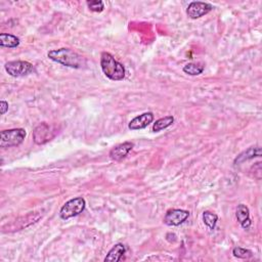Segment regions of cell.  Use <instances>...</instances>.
<instances>
[{
  "mask_svg": "<svg viewBox=\"0 0 262 262\" xmlns=\"http://www.w3.org/2000/svg\"><path fill=\"white\" fill-rule=\"evenodd\" d=\"M47 56H49V58L52 59V61L59 65L73 69H81L86 64L85 58L82 55L72 50L65 49V47L49 52Z\"/></svg>",
  "mask_w": 262,
  "mask_h": 262,
  "instance_id": "6da1fadb",
  "label": "cell"
},
{
  "mask_svg": "<svg viewBox=\"0 0 262 262\" xmlns=\"http://www.w3.org/2000/svg\"><path fill=\"white\" fill-rule=\"evenodd\" d=\"M101 67L105 77L113 81H121L125 78V68L109 52H103Z\"/></svg>",
  "mask_w": 262,
  "mask_h": 262,
  "instance_id": "7a4b0ae2",
  "label": "cell"
},
{
  "mask_svg": "<svg viewBox=\"0 0 262 262\" xmlns=\"http://www.w3.org/2000/svg\"><path fill=\"white\" fill-rule=\"evenodd\" d=\"M27 135L25 129L23 128H14L3 130L0 133V146L3 149L13 148L20 146Z\"/></svg>",
  "mask_w": 262,
  "mask_h": 262,
  "instance_id": "3957f363",
  "label": "cell"
},
{
  "mask_svg": "<svg viewBox=\"0 0 262 262\" xmlns=\"http://www.w3.org/2000/svg\"><path fill=\"white\" fill-rule=\"evenodd\" d=\"M85 206L86 202L84 198L77 197L74 199H71L68 202H66L65 205L61 208L59 216H61V218L64 220L75 217L84 211Z\"/></svg>",
  "mask_w": 262,
  "mask_h": 262,
  "instance_id": "277c9868",
  "label": "cell"
},
{
  "mask_svg": "<svg viewBox=\"0 0 262 262\" xmlns=\"http://www.w3.org/2000/svg\"><path fill=\"white\" fill-rule=\"evenodd\" d=\"M6 73L11 77H24L31 74L34 71V67L27 61H11L4 65Z\"/></svg>",
  "mask_w": 262,
  "mask_h": 262,
  "instance_id": "5b68a950",
  "label": "cell"
},
{
  "mask_svg": "<svg viewBox=\"0 0 262 262\" xmlns=\"http://www.w3.org/2000/svg\"><path fill=\"white\" fill-rule=\"evenodd\" d=\"M53 137L54 132L52 127L45 122L40 123L33 130V140L36 145H44L46 142L51 141Z\"/></svg>",
  "mask_w": 262,
  "mask_h": 262,
  "instance_id": "8992f818",
  "label": "cell"
},
{
  "mask_svg": "<svg viewBox=\"0 0 262 262\" xmlns=\"http://www.w3.org/2000/svg\"><path fill=\"white\" fill-rule=\"evenodd\" d=\"M212 9H213V6L210 3L194 1L188 4L187 9H186V15L189 19L197 20L209 14Z\"/></svg>",
  "mask_w": 262,
  "mask_h": 262,
  "instance_id": "52a82bcc",
  "label": "cell"
},
{
  "mask_svg": "<svg viewBox=\"0 0 262 262\" xmlns=\"http://www.w3.org/2000/svg\"><path fill=\"white\" fill-rule=\"evenodd\" d=\"M189 216V212L183 209H170L165 214L164 223L168 226H178L183 224Z\"/></svg>",
  "mask_w": 262,
  "mask_h": 262,
  "instance_id": "ba28073f",
  "label": "cell"
},
{
  "mask_svg": "<svg viewBox=\"0 0 262 262\" xmlns=\"http://www.w3.org/2000/svg\"><path fill=\"white\" fill-rule=\"evenodd\" d=\"M154 121V114L152 112H147L133 118L128 124L130 130H139L148 127Z\"/></svg>",
  "mask_w": 262,
  "mask_h": 262,
  "instance_id": "9c48e42d",
  "label": "cell"
},
{
  "mask_svg": "<svg viewBox=\"0 0 262 262\" xmlns=\"http://www.w3.org/2000/svg\"><path fill=\"white\" fill-rule=\"evenodd\" d=\"M134 145L130 141H125L123 144H120L113 148L110 151V158L114 161H121L126 158L127 155L132 151Z\"/></svg>",
  "mask_w": 262,
  "mask_h": 262,
  "instance_id": "30bf717a",
  "label": "cell"
},
{
  "mask_svg": "<svg viewBox=\"0 0 262 262\" xmlns=\"http://www.w3.org/2000/svg\"><path fill=\"white\" fill-rule=\"evenodd\" d=\"M236 217L237 222L241 224V226L244 230H248L252 224V221L251 219H250L249 208L244 204H240L239 206H237L236 211Z\"/></svg>",
  "mask_w": 262,
  "mask_h": 262,
  "instance_id": "8fae6325",
  "label": "cell"
},
{
  "mask_svg": "<svg viewBox=\"0 0 262 262\" xmlns=\"http://www.w3.org/2000/svg\"><path fill=\"white\" fill-rule=\"evenodd\" d=\"M256 157H261V148L260 147H250L246 151L242 152L239 156L235 159V165H240L246 161L252 160Z\"/></svg>",
  "mask_w": 262,
  "mask_h": 262,
  "instance_id": "7c38bea8",
  "label": "cell"
},
{
  "mask_svg": "<svg viewBox=\"0 0 262 262\" xmlns=\"http://www.w3.org/2000/svg\"><path fill=\"white\" fill-rule=\"evenodd\" d=\"M126 252V248L123 244L121 243H118L116 244L110 251L106 254L105 258V262H118L120 261L122 256L125 254Z\"/></svg>",
  "mask_w": 262,
  "mask_h": 262,
  "instance_id": "4fadbf2b",
  "label": "cell"
},
{
  "mask_svg": "<svg viewBox=\"0 0 262 262\" xmlns=\"http://www.w3.org/2000/svg\"><path fill=\"white\" fill-rule=\"evenodd\" d=\"M20 39L15 35L1 33L0 34V46L7 47V49H15L20 45Z\"/></svg>",
  "mask_w": 262,
  "mask_h": 262,
  "instance_id": "5bb4252c",
  "label": "cell"
},
{
  "mask_svg": "<svg viewBox=\"0 0 262 262\" xmlns=\"http://www.w3.org/2000/svg\"><path fill=\"white\" fill-rule=\"evenodd\" d=\"M205 69L204 64L202 63H188L183 67V72L189 76H198L203 73Z\"/></svg>",
  "mask_w": 262,
  "mask_h": 262,
  "instance_id": "9a60e30c",
  "label": "cell"
},
{
  "mask_svg": "<svg viewBox=\"0 0 262 262\" xmlns=\"http://www.w3.org/2000/svg\"><path fill=\"white\" fill-rule=\"evenodd\" d=\"M174 123V117L173 116H166L164 118L159 119L153 125V131L154 132H160L161 130L168 128Z\"/></svg>",
  "mask_w": 262,
  "mask_h": 262,
  "instance_id": "2e32d148",
  "label": "cell"
},
{
  "mask_svg": "<svg viewBox=\"0 0 262 262\" xmlns=\"http://www.w3.org/2000/svg\"><path fill=\"white\" fill-rule=\"evenodd\" d=\"M203 221L208 226L209 230L213 231L214 229H215L216 223L218 221V216L215 213H212L210 211H205L203 213Z\"/></svg>",
  "mask_w": 262,
  "mask_h": 262,
  "instance_id": "e0dca14e",
  "label": "cell"
},
{
  "mask_svg": "<svg viewBox=\"0 0 262 262\" xmlns=\"http://www.w3.org/2000/svg\"><path fill=\"white\" fill-rule=\"evenodd\" d=\"M233 254L235 257L240 259H249L253 256V252L248 249H244L241 247H236L233 250Z\"/></svg>",
  "mask_w": 262,
  "mask_h": 262,
  "instance_id": "ac0fdd59",
  "label": "cell"
},
{
  "mask_svg": "<svg viewBox=\"0 0 262 262\" xmlns=\"http://www.w3.org/2000/svg\"><path fill=\"white\" fill-rule=\"evenodd\" d=\"M88 8L94 13H102L105 9V4L101 0H90V1L86 2Z\"/></svg>",
  "mask_w": 262,
  "mask_h": 262,
  "instance_id": "d6986e66",
  "label": "cell"
},
{
  "mask_svg": "<svg viewBox=\"0 0 262 262\" xmlns=\"http://www.w3.org/2000/svg\"><path fill=\"white\" fill-rule=\"evenodd\" d=\"M0 109H1V115H4L8 111V103L5 101L0 102Z\"/></svg>",
  "mask_w": 262,
  "mask_h": 262,
  "instance_id": "ffe728a7",
  "label": "cell"
}]
</instances>
